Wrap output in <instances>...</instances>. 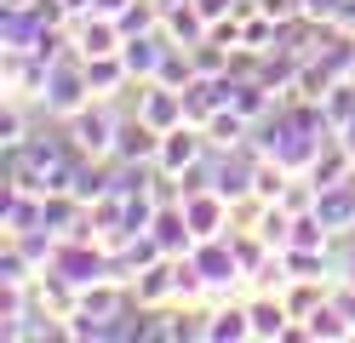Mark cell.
Returning a JSON list of instances; mask_svg holds the SVG:
<instances>
[{
	"label": "cell",
	"mask_w": 355,
	"mask_h": 343,
	"mask_svg": "<svg viewBox=\"0 0 355 343\" xmlns=\"http://www.w3.org/2000/svg\"><path fill=\"white\" fill-rule=\"evenodd\" d=\"M195 269H201V281H207V297H230L247 286V269H241V252L230 235H218V240H195Z\"/></svg>",
	"instance_id": "6da1fadb"
},
{
	"label": "cell",
	"mask_w": 355,
	"mask_h": 343,
	"mask_svg": "<svg viewBox=\"0 0 355 343\" xmlns=\"http://www.w3.org/2000/svg\"><path fill=\"white\" fill-rule=\"evenodd\" d=\"M86 103H92V80H86V63H80V52H69V58H58V63H52L40 109H46L52 121H69V114H75V109H86Z\"/></svg>",
	"instance_id": "7a4b0ae2"
},
{
	"label": "cell",
	"mask_w": 355,
	"mask_h": 343,
	"mask_svg": "<svg viewBox=\"0 0 355 343\" xmlns=\"http://www.w3.org/2000/svg\"><path fill=\"white\" fill-rule=\"evenodd\" d=\"M63 126H69V137H75V149H80V155H92V160H109V155H115V132H121V114L109 109L103 98H92L86 109H75Z\"/></svg>",
	"instance_id": "3957f363"
},
{
	"label": "cell",
	"mask_w": 355,
	"mask_h": 343,
	"mask_svg": "<svg viewBox=\"0 0 355 343\" xmlns=\"http://www.w3.org/2000/svg\"><path fill=\"white\" fill-rule=\"evenodd\" d=\"M207 149H212V137H207V126H172V132H161V155H155V166L161 172H172V177H184L195 160H207Z\"/></svg>",
	"instance_id": "277c9868"
},
{
	"label": "cell",
	"mask_w": 355,
	"mask_h": 343,
	"mask_svg": "<svg viewBox=\"0 0 355 343\" xmlns=\"http://www.w3.org/2000/svg\"><path fill=\"white\" fill-rule=\"evenodd\" d=\"M132 98H138V114H144L155 132L184 126V91H172L161 80H132Z\"/></svg>",
	"instance_id": "5b68a950"
},
{
	"label": "cell",
	"mask_w": 355,
	"mask_h": 343,
	"mask_svg": "<svg viewBox=\"0 0 355 343\" xmlns=\"http://www.w3.org/2000/svg\"><path fill=\"white\" fill-rule=\"evenodd\" d=\"M184 218L195 229V240H218V235H230V229H235V206L218 195V189H201V195L184 200Z\"/></svg>",
	"instance_id": "8992f818"
},
{
	"label": "cell",
	"mask_w": 355,
	"mask_h": 343,
	"mask_svg": "<svg viewBox=\"0 0 355 343\" xmlns=\"http://www.w3.org/2000/svg\"><path fill=\"white\" fill-rule=\"evenodd\" d=\"M121 46H126V35H121L115 17H98V12L75 17V52L80 58H109V52H121Z\"/></svg>",
	"instance_id": "52a82bcc"
},
{
	"label": "cell",
	"mask_w": 355,
	"mask_h": 343,
	"mask_svg": "<svg viewBox=\"0 0 355 343\" xmlns=\"http://www.w3.org/2000/svg\"><path fill=\"white\" fill-rule=\"evenodd\" d=\"M155 155H161V132H155L138 109H132V114H121L115 155H109V160H155Z\"/></svg>",
	"instance_id": "ba28073f"
},
{
	"label": "cell",
	"mask_w": 355,
	"mask_h": 343,
	"mask_svg": "<svg viewBox=\"0 0 355 343\" xmlns=\"http://www.w3.org/2000/svg\"><path fill=\"white\" fill-rule=\"evenodd\" d=\"M149 235H155V246H161L166 258H189V252H195V229H189V218H184V200H178V206H161L155 223H149Z\"/></svg>",
	"instance_id": "9c48e42d"
},
{
	"label": "cell",
	"mask_w": 355,
	"mask_h": 343,
	"mask_svg": "<svg viewBox=\"0 0 355 343\" xmlns=\"http://www.w3.org/2000/svg\"><path fill=\"white\" fill-rule=\"evenodd\" d=\"M315 218L332 229V240L355 235V177H349V183H332V189H321V200H315Z\"/></svg>",
	"instance_id": "30bf717a"
},
{
	"label": "cell",
	"mask_w": 355,
	"mask_h": 343,
	"mask_svg": "<svg viewBox=\"0 0 355 343\" xmlns=\"http://www.w3.org/2000/svg\"><path fill=\"white\" fill-rule=\"evenodd\" d=\"M166 29H149V35H126V46H121V58H126V69H132V80H155V69H161V58H166Z\"/></svg>",
	"instance_id": "8fae6325"
},
{
	"label": "cell",
	"mask_w": 355,
	"mask_h": 343,
	"mask_svg": "<svg viewBox=\"0 0 355 343\" xmlns=\"http://www.w3.org/2000/svg\"><path fill=\"white\" fill-rule=\"evenodd\" d=\"M80 63H86V80H92V98L115 103L121 91H132V69H126L121 52H109V58H80Z\"/></svg>",
	"instance_id": "7c38bea8"
},
{
	"label": "cell",
	"mask_w": 355,
	"mask_h": 343,
	"mask_svg": "<svg viewBox=\"0 0 355 343\" xmlns=\"http://www.w3.org/2000/svg\"><path fill=\"white\" fill-rule=\"evenodd\" d=\"M161 29H166L172 46H201V40L212 35V23L201 17V6H195V0H172L166 17H161Z\"/></svg>",
	"instance_id": "4fadbf2b"
},
{
	"label": "cell",
	"mask_w": 355,
	"mask_h": 343,
	"mask_svg": "<svg viewBox=\"0 0 355 343\" xmlns=\"http://www.w3.org/2000/svg\"><path fill=\"white\" fill-rule=\"evenodd\" d=\"M40 23L35 12H0V58H12V52H35L40 46Z\"/></svg>",
	"instance_id": "5bb4252c"
},
{
	"label": "cell",
	"mask_w": 355,
	"mask_h": 343,
	"mask_svg": "<svg viewBox=\"0 0 355 343\" xmlns=\"http://www.w3.org/2000/svg\"><path fill=\"white\" fill-rule=\"evenodd\" d=\"M207 320H212V309L201 315L195 304H166L161 309V337L166 343H195V337H207Z\"/></svg>",
	"instance_id": "9a60e30c"
},
{
	"label": "cell",
	"mask_w": 355,
	"mask_h": 343,
	"mask_svg": "<svg viewBox=\"0 0 355 343\" xmlns=\"http://www.w3.org/2000/svg\"><path fill=\"white\" fill-rule=\"evenodd\" d=\"M252 337V315H247V297L241 304H218L207 320V343H247Z\"/></svg>",
	"instance_id": "2e32d148"
},
{
	"label": "cell",
	"mask_w": 355,
	"mask_h": 343,
	"mask_svg": "<svg viewBox=\"0 0 355 343\" xmlns=\"http://www.w3.org/2000/svg\"><path fill=\"white\" fill-rule=\"evenodd\" d=\"M132 297L149 304V309H166L172 304V258H161V263H149V269L132 274Z\"/></svg>",
	"instance_id": "e0dca14e"
},
{
	"label": "cell",
	"mask_w": 355,
	"mask_h": 343,
	"mask_svg": "<svg viewBox=\"0 0 355 343\" xmlns=\"http://www.w3.org/2000/svg\"><path fill=\"white\" fill-rule=\"evenodd\" d=\"M293 223H298V212H286L281 200H258V212H252V229H258V235L270 240L275 252L293 246Z\"/></svg>",
	"instance_id": "ac0fdd59"
},
{
	"label": "cell",
	"mask_w": 355,
	"mask_h": 343,
	"mask_svg": "<svg viewBox=\"0 0 355 343\" xmlns=\"http://www.w3.org/2000/svg\"><path fill=\"white\" fill-rule=\"evenodd\" d=\"M304 332H309V343H344V337H355L349 320L338 315V304H332V292H327V304H315L304 315Z\"/></svg>",
	"instance_id": "d6986e66"
},
{
	"label": "cell",
	"mask_w": 355,
	"mask_h": 343,
	"mask_svg": "<svg viewBox=\"0 0 355 343\" xmlns=\"http://www.w3.org/2000/svg\"><path fill=\"white\" fill-rule=\"evenodd\" d=\"M252 126L258 121H247V114H241V109H218L212 114V121H207V137H212V149H241V143H247V137H252Z\"/></svg>",
	"instance_id": "ffe728a7"
},
{
	"label": "cell",
	"mask_w": 355,
	"mask_h": 343,
	"mask_svg": "<svg viewBox=\"0 0 355 343\" xmlns=\"http://www.w3.org/2000/svg\"><path fill=\"white\" fill-rule=\"evenodd\" d=\"M201 69H195V58H189V46H166V58H161V69H155V80L161 86H172V91H184Z\"/></svg>",
	"instance_id": "44dd1931"
},
{
	"label": "cell",
	"mask_w": 355,
	"mask_h": 343,
	"mask_svg": "<svg viewBox=\"0 0 355 343\" xmlns=\"http://www.w3.org/2000/svg\"><path fill=\"white\" fill-rule=\"evenodd\" d=\"M286 172L275 155H258V166H252V200H281V189H286Z\"/></svg>",
	"instance_id": "7402d4cb"
},
{
	"label": "cell",
	"mask_w": 355,
	"mask_h": 343,
	"mask_svg": "<svg viewBox=\"0 0 355 343\" xmlns=\"http://www.w3.org/2000/svg\"><path fill=\"white\" fill-rule=\"evenodd\" d=\"M29 121H24V103L6 98V109H0V149H17V143H29Z\"/></svg>",
	"instance_id": "603a6c76"
},
{
	"label": "cell",
	"mask_w": 355,
	"mask_h": 343,
	"mask_svg": "<svg viewBox=\"0 0 355 343\" xmlns=\"http://www.w3.org/2000/svg\"><path fill=\"white\" fill-rule=\"evenodd\" d=\"M344 12V0H304V17L321 23V29H332V17Z\"/></svg>",
	"instance_id": "cb8c5ba5"
},
{
	"label": "cell",
	"mask_w": 355,
	"mask_h": 343,
	"mask_svg": "<svg viewBox=\"0 0 355 343\" xmlns=\"http://www.w3.org/2000/svg\"><path fill=\"white\" fill-rule=\"evenodd\" d=\"M126 6H132V0H92V12H98V17H121Z\"/></svg>",
	"instance_id": "d4e9b609"
},
{
	"label": "cell",
	"mask_w": 355,
	"mask_h": 343,
	"mask_svg": "<svg viewBox=\"0 0 355 343\" xmlns=\"http://www.w3.org/2000/svg\"><path fill=\"white\" fill-rule=\"evenodd\" d=\"M35 0H0V12H29Z\"/></svg>",
	"instance_id": "484cf974"
}]
</instances>
